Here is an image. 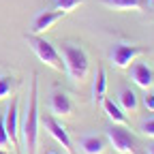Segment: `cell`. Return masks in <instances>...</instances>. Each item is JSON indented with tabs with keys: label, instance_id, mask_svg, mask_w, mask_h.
<instances>
[{
	"label": "cell",
	"instance_id": "2",
	"mask_svg": "<svg viewBox=\"0 0 154 154\" xmlns=\"http://www.w3.org/2000/svg\"><path fill=\"white\" fill-rule=\"evenodd\" d=\"M60 56L64 60V71L69 73L71 82L82 84L90 73V58H88L86 49L75 45V43H62L60 45Z\"/></svg>",
	"mask_w": 154,
	"mask_h": 154
},
{
	"label": "cell",
	"instance_id": "15",
	"mask_svg": "<svg viewBox=\"0 0 154 154\" xmlns=\"http://www.w3.org/2000/svg\"><path fill=\"white\" fill-rule=\"evenodd\" d=\"M118 103H120V107H122L124 111H137V107H139L137 94H135L131 88H124V90H120Z\"/></svg>",
	"mask_w": 154,
	"mask_h": 154
},
{
	"label": "cell",
	"instance_id": "12",
	"mask_svg": "<svg viewBox=\"0 0 154 154\" xmlns=\"http://www.w3.org/2000/svg\"><path fill=\"white\" fill-rule=\"evenodd\" d=\"M107 94V73L103 66H99V71H96L94 75V84H92V103L99 105Z\"/></svg>",
	"mask_w": 154,
	"mask_h": 154
},
{
	"label": "cell",
	"instance_id": "9",
	"mask_svg": "<svg viewBox=\"0 0 154 154\" xmlns=\"http://www.w3.org/2000/svg\"><path fill=\"white\" fill-rule=\"evenodd\" d=\"M128 77H131V82L135 86H139L143 90H148L154 84V73L146 62H133L128 66Z\"/></svg>",
	"mask_w": 154,
	"mask_h": 154
},
{
	"label": "cell",
	"instance_id": "24",
	"mask_svg": "<svg viewBox=\"0 0 154 154\" xmlns=\"http://www.w3.org/2000/svg\"><path fill=\"white\" fill-rule=\"evenodd\" d=\"M47 154H56V152H47Z\"/></svg>",
	"mask_w": 154,
	"mask_h": 154
},
{
	"label": "cell",
	"instance_id": "13",
	"mask_svg": "<svg viewBox=\"0 0 154 154\" xmlns=\"http://www.w3.org/2000/svg\"><path fill=\"white\" fill-rule=\"evenodd\" d=\"M103 107H105V113H107V118L113 122V124H128L126 120V116H124V109L118 105V103H113V99H103Z\"/></svg>",
	"mask_w": 154,
	"mask_h": 154
},
{
	"label": "cell",
	"instance_id": "19",
	"mask_svg": "<svg viewBox=\"0 0 154 154\" xmlns=\"http://www.w3.org/2000/svg\"><path fill=\"white\" fill-rule=\"evenodd\" d=\"M141 133L146 135V137H154V120H146V122H141Z\"/></svg>",
	"mask_w": 154,
	"mask_h": 154
},
{
	"label": "cell",
	"instance_id": "10",
	"mask_svg": "<svg viewBox=\"0 0 154 154\" xmlns=\"http://www.w3.org/2000/svg\"><path fill=\"white\" fill-rule=\"evenodd\" d=\"M101 5L111 11H137L141 13L148 7V0H101Z\"/></svg>",
	"mask_w": 154,
	"mask_h": 154
},
{
	"label": "cell",
	"instance_id": "11",
	"mask_svg": "<svg viewBox=\"0 0 154 154\" xmlns=\"http://www.w3.org/2000/svg\"><path fill=\"white\" fill-rule=\"evenodd\" d=\"M49 109L54 116H71L73 113V103L64 92H54L49 99Z\"/></svg>",
	"mask_w": 154,
	"mask_h": 154
},
{
	"label": "cell",
	"instance_id": "1",
	"mask_svg": "<svg viewBox=\"0 0 154 154\" xmlns=\"http://www.w3.org/2000/svg\"><path fill=\"white\" fill-rule=\"evenodd\" d=\"M38 75L32 73V82H30V96H28V105H26V116H24V124H22V143L28 150V154H36L38 146Z\"/></svg>",
	"mask_w": 154,
	"mask_h": 154
},
{
	"label": "cell",
	"instance_id": "3",
	"mask_svg": "<svg viewBox=\"0 0 154 154\" xmlns=\"http://www.w3.org/2000/svg\"><path fill=\"white\" fill-rule=\"evenodd\" d=\"M26 41H28V45L32 47V51L36 54V58L43 64L51 66L54 71H60V73L64 71V60H62L60 51H58L49 41H45L41 34H26Z\"/></svg>",
	"mask_w": 154,
	"mask_h": 154
},
{
	"label": "cell",
	"instance_id": "22",
	"mask_svg": "<svg viewBox=\"0 0 154 154\" xmlns=\"http://www.w3.org/2000/svg\"><path fill=\"white\" fill-rule=\"evenodd\" d=\"M0 154H9V152H7V150H2V148H0Z\"/></svg>",
	"mask_w": 154,
	"mask_h": 154
},
{
	"label": "cell",
	"instance_id": "23",
	"mask_svg": "<svg viewBox=\"0 0 154 154\" xmlns=\"http://www.w3.org/2000/svg\"><path fill=\"white\" fill-rule=\"evenodd\" d=\"M150 2H152V7H154V0H150Z\"/></svg>",
	"mask_w": 154,
	"mask_h": 154
},
{
	"label": "cell",
	"instance_id": "14",
	"mask_svg": "<svg viewBox=\"0 0 154 154\" xmlns=\"http://www.w3.org/2000/svg\"><path fill=\"white\" fill-rule=\"evenodd\" d=\"M79 146H82L84 154H103L105 148H107L105 139L103 137H96V135H88V137H84Z\"/></svg>",
	"mask_w": 154,
	"mask_h": 154
},
{
	"label": "cell",
	"instance_id": "4",
	"mask_svg": "<svg viewBox=\"0 0 154 154\" xmlns=\"http://www.w3.org/2000/svg\"><path fill=\"white\" fill-rule=\"evenodd\" d=\"M107 139L118 154H139L137 139L124 124H111L107 128Z\"/></svg>",
	"mask_w": 154,
	"mask_h": 154
},
{
	"label": "cell",
	"instance_id": "5",
	"mask_svg": "<svg viewBox=\"0 0 154 154\" xmlns=\"http://www.w3.org/2000/svg\"><path fill=\"white\" fill-rule=\"evenodd\" d=\"M143 54H148V47L133 45V43H116L109 51V60L116 69H128Z\"/></svg>",
	"mask_w": 154,
	"mask_h": 154
},
{
	"label": "cell",
	"instance_id": "7",
	"mask_svg": "<svg viewBox=\"0 0 154 154\" xmlns=\"http://www.w3.org/2000/svg\"><path fill=\"white\" fill-rule=\"evenodd\" d=\"M17 99H13L7 107V113L2 116L5 118V128H7V135H9V141H11V148L19 150V111H17Z\"/></svg>",
	"mask_w": 154,
	"mask_h": 154
},
{
	"label": "cell",
	"instance_id": "17",
	"mask_svg": "<svg viewBox=\"0 0 154 154\" xmlns=\"http://www.w3.org/2000/svg\"><path fill=\"white\" fill-rule=\"evenodd\" d=\"M82 5H84V0H56L54 2L56 11H62V13H71V11H75Z\"/></svg>",
	"mask_w": 154,
	"mask_h": 154
},
{
	"label": "cell",
	"instance_id": "20",
	"mask_svg": "<svg viewBox=\"0 0 154 154\" xmlns=\"http://www.w3.org/2000/svg\"><path fill=\"white\" fill-rule=\"evenodd\" d=\"M143 105H146L148 111L154 113V94H146V96H143Z\"/></svg>",
	"mask_w": 154,
	"mask_h": 154
},
{
	"label": "cell",
	"instance_id": "6",
	"mask_svg": "<svg viewBox=\"0 0 154 154\" xmlns=\"http://www.w3.org/2000/svg\"><path fill=\"white\" fill-rule=\"evenodd\" d=\"M38 122H41V124L49 131V135H51V137L64 148L66 154H75V148H73V141H71V137H69L66 128H64L60 122H58L54 116H43V118H38Z\"/></svg>",
	"mask_w": 154,
	"mask_h": 154
},
{
	"label": "cell",
	"instance_id": "18",
	"mask_svg": "<svg viewBox=\"0 0 154 154\" xmlns=\"http://www.w3.org/2000/svg\"><path fill=\"white\" fill-rule=\"evenodd\" d=\"M9 146H11V141H9V135H7V128H5V118L0 116V148L7 150Z\"/></svg>",
	"mask_w": 154,
	"mask_h": 154
},
{
	"label": "cell",
	"instance_id": "21",
	"mask_svg": "<svg viewBox=\"0 0 154 154\" xmlns=\"http://www.w3.org/2000/svg\"><path fill=\"white\" fill-rule=\"evenodd\" d=\"M148 154H154V143H152V146L148 148Z\"/></svg>",
	"mask_w": 154,
	"mask_h": 154
},
{
	"label": "cell",
	"instance_id": "8",
	"mask_svg": "<svg viewBox=\"0 0 154 154\" xmlns=\"http://www.w3.org/2000/svg\"><path fill=\"white\" fill-rule=\"evenodd\" d=\"M66 13L62 11H41L30 24V34H45L47 30H51Z\"/></svg>",
	"mask_w": 154,
	"mask_h": 154
},
{
	"label": "cell",
	"instance_id": "16",
	"mask_svg": "<svg viewBox=\"0 0 154 154\" xmlns=\"http://www.w3.org/2000/svg\"><path fill=\"white\" fill-rule=\"evenodd\" d=\"M17 88H19V79H15L13 75H0V101L9 99Z\"/></svg>",
	"mask_w": 154,
	"mask_h": 154
}]
</instances>
